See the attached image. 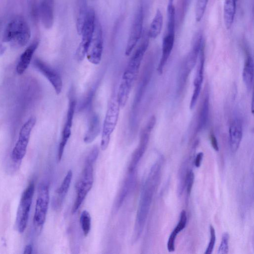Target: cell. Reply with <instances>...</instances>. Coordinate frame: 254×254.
I'll return each instance as SVG.
<instances>
[{
	"label": "cell",
	"mask_w": 254,
	"mask_h": 254,
	"mask_svg": "<svg viewBox=\"0 0 254 254\" xmlns=\"http://www.w3.org/2000/svg\"><path fill=\"white\" fill-rule=\"evenodd\" d=\"M149 38L148 34L144 35L123 73L116 95L117 100L121 108H124L127 104L136 79L143 57L148 47Z\"/></svg>",
	"instance_id": "obj_1"
},
{
	"label": "cell",
	"mask_w": 254,
	"mask_h": 254,
	"mask_svg": "<svg viewBox=\"0 0 254 254\" xmlns=\"http://www.w3.org/2000/svg\"><path fill=\"white\" fill-rule=\"evenodd\" d=\"M160 167L158 163L153 165L142 187L134 227V242L138 240L143 230L159 178Z\"/></svg>",
	"instance_id": "obj_2"
},
{
	"label": "cell",
	"mask_w": 254,
	"mask_h": 254,
	"mask_svg": "<svg viewBox=\"0 0 254 254\" xmlns=\"http://www.w3.org/2000/svg\"><path fill=\"white\" fill-rule=\"evenodd\" d=\"M31 37L30 27L22 16H17L7 25L2 36L3 42H10L15 48L25 46Z\"/></svg>",
	"instance_id": "obj_3"
},
{
	"label": "cell",
	"mask_w": 254,
	"mask_h": 254,
	"mask_svg": "<svg viewBox=\"0 0 254 254\" xmlns=\"http://www.w3.org/2000/svg\"><path fill=\"white\" fill-rule=\"evenodd\" d=\"M94 162L86 158L83 170L75 186L76 196L72 208V214L77 211L92 187L94 180L93 165Z\"/></svg>",
	"instance_id": "obj_4"
},
{
	"label": "cell",
	"mask_w": 254,
	"mask_h": 254,
	"mask_svg": "<svg viewBox=\"0 0 254 254\" xmlns=\"http://www.w3.org/2000/svg\"><path fill=\"white\" fill-rule=\"evenodd\" d=\"M120 108L116 96H114L108 104L102 127L100 147L103 151L109 146L111 135L117 124Z\"/></svg>",
	"instance_id": "obj_5"
},
{
	"label": "cell",
	"mask_w": 254,
	"mask_h": 254,
	"mask_svg": "<svg viewBox=\"0 0 254 254\" xmlns=\"http://www.w3.org/2000/svg\"><path fill=\"white\" fill-rule=\"evenodd\" d=\"M96 19L94 9H87L81 32L82 38L75 53V58L82 61L86 57V52L94 33Z\"/></svg>",
	"instance_id": "obj_6"
},
{
	"label": "cell",
	"mask_w": 254,
	"mask_h": 254,
	"mask_svg": "<svg viewBox=\"0 0 254 254\" xmlns=\"http://www.w3.org/2000/svg\"><path fill=\"white\" fill-rule=\"evenodd\" d=\"M34 188L32 182L25 190L20 199L16 218L17 229L20 233H23L27 226Z\"/></svg>",
	"instance_id": "obj_7"
},
{
	"label": "cell",
	"mask_w": 254,
	"mask_h": 254,
	"mask_svg": "<svg viewBox=\"0 0 254 254\" xmlns=\"http://www.w3.org/2000/svg\"><path fill=\"white\" fill-rule=\"evenodd\" d=\"M49 202V187L45 184L39 185L36 203L33 223L36 229L41 230L45 223Z\"/></svg>",
	"instance_id": "obj_8"
},
{
	"label": "cell",
	"mask_w": 254,
	"mask_h": 254,
	"mask_svg": "<svg viewBox=\"0 0 254 254\" xmlns=\"http://www.w3.org/2000/svg\"><path fill=\"white\" fill-rule=\"evenodd\" d=\"M156 119L152 116L142 129L140 136L139 142L136 148L131 155L128 166L127 171L136 170V166L147 148L151 132L155 125Z\"/></svg>",
	"instance_id": "obj_9"
},
{
	"label": "cell",
	"mask_w": 254,
	"mask_h": 254,
	"mask_svg": "<svg viewBox=\"0 0 254 254\" xmlns=\"http://www.w3.org/2000/svg\"><path fill=\"white\" fill-rule=\"evenodd\" d=\"M36 123L35 117H30L22 126L19 134L18 140L11 152V157L14 161L23 159L26 153L31 132Z\"/></svg>",
	"instance_id": "obj_10"
},
{
	"label": "cell",
	"mask_w": 254,
	"mask_h": 254,
	"mask_svg": "<svg viewBox=\"0 0 254 254\" xmlns=\"http://www.w3.org/2000/svg\"><path fill=\"white\" fill-rule=\"evenodd\" d=\"M103 50L102 29L100 23L96 20L93 37L86 54L87 59L93 64H99L101 61Z\"/></svg>",
	"instance_id": "obj_11"
},
{
	"label": "cell",
	"mask_w": 254,
	"mask_h": 254,
	"mask_svg": "<svg viewBox=\"0 0 254 254\" xmlns=\"http://www.w3.org/2000/svg\"><path fill=\"white\" fill-rule=\"evenodd\" d=\"M204 46L203 37L198 34L195 37L192 48L184 62L180 78V88L185 84L186 80L195 65L199 57L200 51Z\"/></svg>",
	"instance_id": "obj_12"
},
{
	"label": "cell",
	"mask_w": 254,
	"mask_h": 254,
	"mask_svg": "<svg viewBox=\"0 0 254 254\" xmlns=\"http://www.w3.org/2000/svg\"><path fill=\"white\" fill-rule=\"evenodd\" d=\"M143 23V9L142 6H140L136 13L131 27L125 51V54L127 56H128L131 54L142 36Z\"/></svg>",
	"instance_id": "obj_13"
},
{
	"label": "cell",
	"mask_w": 254,
	"mask_h": 254,
	"mask_svg": "<svg viewBox=\"0 0 254 254\" xmlns=\"http://www.w3.org/2000/svg\"><path fill=\"white\" fill-rule=\"evenodd\" d=\"M33 64L34 66L49 80L56 94H60L63 88V81L59 73L39 59H35Z\"/></svg>",
	"instance_id": "obj_14"
},
{
	"label": "cell",
	"mask_w": 254,
	"mask_h": 254,
	"mask_svg": "<svg viewBox=\"0 0 254 254\" xmlns=\"http://www.w3.org/2000/svg\"><path fill=\"white\" fill-rule=\"evenodd\" d=\"M204 59V46H203L199 53L198 62L193 81V90L190 104V108L191 110L194 107L200 93L203 80Z\"/></svg>",
	"instance_id": "obj_15"
},
{
	"label": "cell",
	"mask_w": 254,
	"mask_h": 254,
	"mask_svg": "<svg viewBox=\"0 0 254 254\" xmlns=\"http://www.w3.org/2000/svg\"><path fill=\"white\" fill-rule=\"evenodd\" d=\"M136 170L127 171L122 186L117 194L114 204L113 211L117 212L122 206L126 197L134 187L136 181Z\"/></svg>",
	"instance_id": "obj_16"
},
{
	"label": "cell",
	"mask_w": 254,
	"mask_h": 254,
	"mask_svg": "<svg viewBox=\"0 0 254 254\" xmlns=\"http://www.w3.org/2000/svg\"><path fill=\"white\" fill-rule=\"evenodd\" d=\"M175 35V31L167 30L163 39L161 56L157 67V71L159 74L162 73L173 48Z\"/></svg>",
	"instance_id": "obj_17"
},
{
	"label": "cell",
	"mask_w": 254,
	"mask_h": 254,
	"mask_svg": "<svg viewBox=\"0 0 254 254\" xmlns=\"http://www.w3.org/2000/svg\"><path fill=\"white\" fill-rule=\"evenodd\" d=\"M72 178V172L68 170L61 186L58 188L55 193L53 199L52 205L55 209L61 207L70 187Z\"/></svg>",
	"instance_id": "obj_18"
},
{
	"label": "cell",
	"mask_w": 254,
	"mask_h": 254,
	"mask_svg": "<svg viewBox=\"0 0 254 254\" xmlns=\"http://www.w3.org/2000/svg\"><path fill=\"white\" fill-rule=\"evenodd\" d=\"M243 136L242 124L238 119L231 123L229 128V141L232 152H236L240 145Z\"/></svg>",
	"instance_id": "obj_19"
},
{
	"label": "cell",
	"mask_w": 254,
	"mask_h": 254,
	"mask_svg": "<svg viewBox=\"0 0 254 254\" xmlns=\"http://www.w3.org/2000/svg\"><path fill=\"white\" fill-rule=\"evenodd\" d=\"M39 14L44 27L51 28L54 23V0H42L39 6Z\"/></svg>",
	"instance_id": "obj_20"
},
{
	"label": "cell",
	"mask_w": 254,
	"mask_h": 254,
	"mask_svg": "<svg viewBox=\"0 0 254 254\" xmlns=\"http://www.w3.org/2000/svg\"><path fill=\"white\" fill-rule=\"evenodd\" d=\"M100 119L96 113H92L89 117L87 130L83 138L86 143H90L97 137L100 132Z\"/></svg>",
	"instance_id": "obj_21"
},
{
	"label": "cell",
	"mask_w": 254,
	"mask_h": 254,
	"mask_svg": "<svg viewBox=\"0 0 254 254\" xmlns=\"http://www.w3.org/2000/svg\"><path fill=\"white\" fill-rule=\"evenodd\" d=\"M39 42L35 41L33 42L23 52L20 57L19 62L16 66V70L18 74H22L29 66L32 56L38 47Z\"/></svg>",
	"instance_id": "obj_22"
},
{
	"label": "cell",
	"mask_w": 254,
	"mask_h": 254,
	"mask_svg": "<svg viewBox=\"0 0 254 254\" xmlns=\"http://www.w3.org/2000/svg\"><path fill=\"white\" fill-rule=\"evenodd\" d=\"M209 111V100L208 92H206L201 101L197 116L196 131H202L207 126Z\"/></svg>",
	"instance_id": "obj_23"
},
{
	"label": "cell",
	"mask_w": 254,
	"mask_h": 254,
	"mask_svg": "<svg viewBox=\"0 0 254 254\" xmlns=\"http://www.w3.org/2000/svg\"><path fill=\"white\" fill-rule=\"evenodd\" d=\"M254 61L250 55L246 57L243 70V79L248 91L253 88L254 81Z\"/></svg>",
	"instance_id": "obj_24"
},
{
	"label": "cell",
	"mask_w": 254,
	"mask_h": 254,
	"mask_svg": "<svg viewBox=\"0 0 254 254\" xmlns=\"http://www.w3.org/2000/svg\"><path fill=\"white\" fill-rule=\"evenodd\" d=\"M151 73V65H146L145 68L144 69L142 76L140 81V84L136 93L134 98L133 104L132 105L133 111H135L140 102L142 95L146 89V87L149 81L150 74Z\"/></svg>",
	"instance_id": "obj_25"
},
{
	"label": "cell",
	"mask_w": 254,
	"mask_h": 254,
	"mask_svg": "<svg viewBox=\"0 0 254 254\" xmlns=\"http://www.w3.org/2000/svg\"><path fill=\"white\" fill-rule=\"evenodd\" d=\"M236 3L235 0H224L223 18L227 29H230L233 24L236 12Z\"/></svg>",
	"instance_id": "obj_26"
},
{
	"label": "cell",
	"mask_w": 254,
	"mask_h": 254,
	"mask_svg": "<svg viewBox=\"0 0 254 254\" xmlns=\"http://www.w3.org/2000/svg\"><path fill=\"white\" fill-rule=\"evenodd\" d=\"M163 22V17L161 11L158 9L150 23L148 32L149 37L155 39L160 34Z\"/></svg>",
	"instance_id": "obj_27"
},
{
	"label": "cell",
	"mask_w": 254,
	"mask_h": 254,
	"mask_svg": "<svg viewBox=\"0 0 254 254\" xmlns=\"http://www.w3.org/2000/svg\"><path fill=\"white\" fill-rule=\"evenodd\" d=\"M80 224L84 236H87L91 229V218L90 213L86 210L80 214Z\"/></svg>",
	"instance_id": "obj_28"
},
{
	"label": "cell",
	"mask_w": 254,
	"mask_h": 254,
	"mask_svg": "<svg viewBox=\"0 0 254 254\" xmlns=\"http://www.w3.org/2000/svg\"><path fill=\"white\" fill-rule=\"evenodd\" d=\"M208 0H197L195 8L196 21H200L204 14Z\"/></svg>",
	"instance_id": "obj_29"
},
{
	"label": "cell",
	"mask_w": 254,
	"mask_h": 254,
	"mask_svg": "<svg viewBox=\"0 0 254 254\" xmlns=\"http://www.w3.org/2000/svg\"><path fill=\"white\" fill-rule=\"evenodd\" d=\"M229 236L227 232L223 233L221 243L218 250V254H226L228 253L229 251Z\"/></svg>",
	"instance_id": "obj_30"
},
{
	"label": "cell",
	"mask_w": 254,
	"mask_h": 254,
	"mask_svg": "<svg viewBox=\"0 0 254 254\" xmlns=\"http://www.w3.org/2000/svg\"><path fill=\"white\" fill-rule=\"evenodd\" d=\"M209 229L210 234V241L207 246V248L204 252L205 254H211L212 253L216 241L215 231L214 227L212 225H210Z\"/></svg>",
	"instance_id": "obj_31"
},
{
	"label": "cell",
	"mask_w": 254,
	"mask_h": 254,
	"mask_svg": "<svg viewBox=\"0 0 254 254\" xmlns=\"http://www.w3.org/2000/svg\"><path fill=\"white\" fill-rule=\"evenodd\" d=\"M187 213L185 210H183L180 214V220L177 224L176 227L173 230L177 233H180L183 230L187 224Z\"/></svg>",
	"instance_id": "obj_32"
},
{
	"label": "cell",
	"mask_w": 254,
	"mask_h": 254,
	"mask_svg": "<svg viewBox=\"0 0 254 254\" xmlns=\"http://www.w3.org/2000/svg\"><path fill=\"white\" fill-rule=\"evenodd\" d=\"M194 181V174L190 170L187 173L185 185L187 188V193L189 195L191 192Z\"/></svg>",
	"instance_id": "obj_33"
},
{
	"label": "cell",
	"mask_w": 254,
	"mask_h": 254,
	"mask_svg": "<svg viewBox=\"0 0 254 254\" xmlns=\"http://www.w3.org/2000/svg\"><path fill=\"white\" fill-rule=\"evenodd\" d=\"M210 141L213 149L218 151L219 150V147L218 144L217 140L213 133H211L210 136Z\"/></svg>",
	"instance_id": "obj_34"
},
{
	"label": "cell",
	"mask_w": 254,
	"mask_h": 254,
	"mask_svg": "<svg viewBox=\"0 0 254 254\" xmlns=\"http://www.w3.org/2000/svg\"><path fill=\"white\" fill-rule=\"evenodd\" d=\"M203 156V153L201 152L197 154L194 162V164L196 167L198 168L200 166Z\"/></svg>",
	"instance_id": "obj_35"
},
{
	"label": "cell",
	"mask_w": 254,
	"mask_h": 254,
	"mask_svg": "<svg viewBox=\"0 0 254 254\" xmlns=\"http://www.w3.org/2000/svg\"><path fill=\"white\" fill-rule=\"evenodd\" d=\"M32 246L31 244L26 245L24 249V254H31L32 253Z\"/></svg>",
	"instance_id": "obj_36"
},
{
	"label": "cell",
	"mask_w": 254,
	"mask_h": 254,
	"mask_svg": "<svg viewBox=\"0 0 254 254\" xmlns=\"http://www.w3.org/2000/svg\"><path fill=\"white\" fill-rule=\"evenodd\" d=\"M6 50V48L2 45H0V56L2 55Z\"/></svg>",
	"instance_id": "obj_37"
},
{
	"label": "cell",
	"mask_w": 254,
	"mask_h": 254,
	"mask_svg": "<svg viewBox=\"0 0 254 254\" xmlns=\"http://www.w3.org/2000/svg\"><path fill=\"white\" fill-rule=\"evenodd\" d=\"M174 0H169V3H173Z\"/></svg>",
	"instance_id": "obj_38"
},
{
	"label": "cell",
	"mask_w": 254,
	"mask_h": 254,
	"mask_svg": "<svg viewBox=\"0 0 254 254\" xmlns=\"http://www.w3.org/2000/svg\"><path fill=\"white\" fill-rule=\"evenodd\" d=\"M236 2L238 0H235Z\"/></svg>",
	"instance_id": "obj_39"
}]
</instances>
